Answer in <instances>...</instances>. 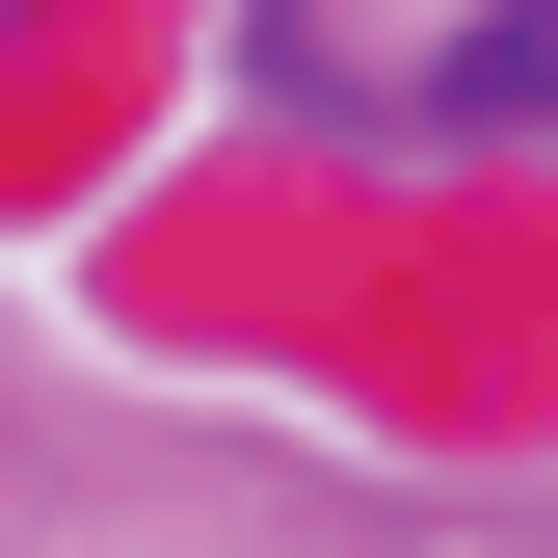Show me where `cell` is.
<instances>
[{
    "label": "cell",
    "mask_w": 558,
    "mask_h": 558,
    "mask_svg": "<svg viewBox=\"0 0 558 558\" xmlns=\"http://www.w3.org/2000/svg\"><path fill=\"white\" fill-rule=\"evenodd\" d=\"M426 107H452V133H532V107H558V0H478V27L426 53Z\"/></svg>",
    "instance_id": "obj_1"
}]
</instances>
